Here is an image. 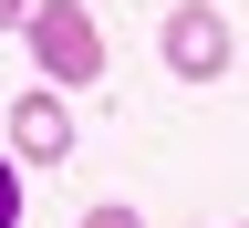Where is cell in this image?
<instances>
[{
	"instance_id": "3",
	"label": "cell",
	"mask_w": 249,
	"mask_h": 228,
	"mask_svg": "<svg viewBox=\"0 0 249 228\" xmlns=\"http://www.w3.org/2000/svg\"><path fill=\"white\" fill-rule=\"evenodd\" d=\"M11 156L21 166H62V156H73V104H62L52 83H31L11 104Z\"/></svg>"
},
{
	"instance_id": "2",
	"label": "cell",
	"mask_w": 249,
	"mask_h": 228,
	"mask_svg": "<svg viewBox=\"0 0 249 228\" xmlns=\"http://www.w3.org/2000/svg\"><path fill=\"white\" fill-rule=\"evenodd\" d=\"M229 62H239V31H229V11L187 0V11L166 21V73H177V83H229Z\"/></svg>"
},
{
	"instance_id": "4",
	"label": "cell",
	"mask_w": 249,
	"mask_h": 228,
	"mask_svg": "<svg viewBox=\"0 0 249 228\" xmlns=\"http://www.w3.org/2000/svg\"><path fill=\"white\" fill-rule=\"evenodd\" d=\"M0 228H21V166L0 156Z\"/></svg>"
},
{
	"instance_id": "5",
	"label": "cell",
	"mask_w": 249,
	"mask_h": 228,
	"mask_svg": "<svg viewBox=\"0 0 249 228\" xmlns=\"http://www.w3.org/2000/svg\"><path fill=\"white\" fill-rule=\"evenodd\" d=\"M83 228H145V218L124 208V197H104V208H83Z\"/></svg>"
},
{
	"instance_id": "1",
	"label": "cell",
	"mask_w": 249,
	"mask_h": 228,
	"mask_svg": "<svg viewBox=\"0 0 249 228\" xmlns=\"http://www.w3.org/2000/svg\"><path fill=\"white\" fill-rule=\"evenodd\" d=\"M11 31L31 42V62H42V83H52V93L104 83V31H93V11H83V0H31Z\"/></svg>"
},
{
	"instance_id": "6",
	"label": "cell",
	"mask_w": 249,
	"mask_h": 228,
	"mask_svg": "<svg viewBox=\"0 0 249 228\" xmlns=\"http://www.w3.org/2000/svg\"><path fill=\"white\" fill-rule=\"evenodd\" d=\"M21 11H31V0H0V31H11V21H21Z\"/></svg>"
}]
</instances>
